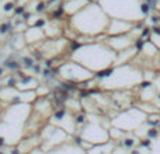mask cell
Listing matches in <instances>:
<instances>
[{
    "label": "cell",
    "instance_id": "obj_20",
    "mask_svg": "<svg viewBox=\"0 0 160 154\" xmlns=\"http://www.w3.org/2000/svg\"><path fill=\"white\" fill-rule=\"evenodd\" d=\"M159 69H160V59H159Z\"/></svg>",
    "mask_w": 160,
    "mask_h": 154
},
{
    "label": "cell",
    "instance_id": "obj_17",
    "mask_svg": "<svg viewBox=\"0 0 160 154\" xmlns=\"http://www.w3.org/2000/svg\"><path fill=\"white\" fill-rule=\"evenodd\" d=\"M3 72H4V70H3V67H0V77L3 76Z\"/></svg>",
    "mask_w": 160,
    "mask_h": 154
},
{
    "label": "cell",
    "instance_id": "obj_1",
    "mask_svg": "<svg viewBox=\"0 0 160 154\" xmlns=\"http://www.w3.org/2000/svg\"><path fill=\"white\" fill-rule=\"evenodd\" d=\"M69 59L82 65L94 75L115 66L117 52H114L104 41H94L79 45L69 53Z\"/></svg>",
    "mask_w": 160,
    "mask_h": 154
},
{
    "label": "cell",
    "instance_id": "obj_14",
    "mask_svg": "<svg viewBox=\"0 0 160 154\" xmlns=\"http://www.w3.org/2000/svg\"><path fill=\"white\" fill-rule=\"evenodd\" d=\"M111 154H129V152H128V150H125L122 146H117V144H115V147L112 149Z\"/></svg>",
    "mask_w": 160,
    "mask_h": 154
},
{
    "label": "cell",
    "instance_id": "obj_9",
    "mask_svg": "<svg viewBox=\"0 0 160 154\" xmlns=\"http://www.w3.org/2000/svg\"><path fill=\"white\" fill-rule=\"evenodd\" d=\"M138 24L125 21V20H117V18H110V24L107 27L105 35L107 36H117V35H125L129 34Z\"/></svg>",
    "mask_w": 160,
    "mask_h": 154
},
{
    "label": "cell",
    "instance_id": "obj_2",
    "mask_svg": "<svg viewBox=\"0 0 160 154\" xmlns=\"http://www.w3.org/2000/svg\"><path fill=\"white\" fill-rule=\"evenodd\" d=\"M96 81L97 85L105 91L115 93L133 90L143 83V69L133 62L118 65L96 75Z\"/></svg>",
    "mask_w": 160,
    "mask_h": 154
},
{
    "label": "cell",
    "instance_id": "obj_15",
    "mask_svg": "<svg viewBox=\"0 0 160 154\" xmlns=\"http://www.w3.org/2000/svg\"><path fill=\"white\" fill-rule=\"evenodd\" d=\"M14 7H16V4H14L13 2H11V3H6L4 7H3V11H4V13H11V11L16 10Z\"/></svg>",
    "mask_w": 160,
    "mask_h": 154
},
{
    "label": "cell",
    "instance_id": "obj_6",
    "mask_svg": "<svg viewBox=\"0 0 160 154\" xmlns=\"http://www.w3.org/2000/svg\"><path fill=\"white\" fill-rule=\"evenodd\" d=\"M110 128L105 126L104 122L100 119H87L84 125L80 128L79 130V136L83 139L84 142H87L91 146H102L111 142L110 139Z\"/></svg>",
    "mask_w": 160,
    "mask_h": 154
},
{
    "label": "cell",
    "instance_id": "obj_7",
    "mask_svg": "<svg viewBox=\"0 0 160 154\" xmlns=\"http://www.w3.org/2000/svg\"><path fill=\"white\" fill-rule=\"evenodd\" d=\"M56 73L62 81L69 83V84H86L96 77L94 73L83 67L82 65L73 62L72 59H68L66 62H63L56 69Z\"/></svg>",
    "mask_w": 160,
    "mask_h": 154
},
{
    "label": "cell",
    "instance_id": "obj_19",
    "mask_svg": "<svg viewBox=\"0 0 160 154\" xmlns=\"http://www.w3.org/2000/svg\"><path fill=\"white\" fill-rule=\"evenodd\" d=\"M90 2H94V3H98L100 0H90Z\"/></svg>",
    "mask_w": 160,
    "mask_h": 154
},
{
    "label": "cell",
    "instance_id": "obj_12",
    "mask_svg": "<svg viewBox=\"0 0 160 154\" xmlns=\"http://www.w3.org/2000/svg\"><path fill=\"white\" fill-rule=\"evenodd\" d=\"M148 35H149L148 39L160 51V28H158V27L148 28Z\"/></svg>",
    "mask_w": 160,
    "mask_h": 154
},
{
    "label": "cell",
    "instance_id": "obj_4",
    "mask_svg": "<svg viewBox=\"0 0 160 154\" xmlns=\"http://www.w3.org/2000/svg\"><path fill=\"white\" fill-rule=\"evenodd\" d=\"M143 2L145 0H100L98 4L110 18L139 24L145 18L142 10Z\"/></svg>",
    "mask_w": 160,
    "mask_h": 154
},
{
    "label": "cell",
    "instance_id": "obj_10",
    "mask_svg": "<svg viewBox=\"0 0 160 154\" xmlns=\"http://www.w3.org/2000/svg\"><path fill=\"white\" fill-rule=\"evenodd\" d=\"M24 38L27 45H41L47 39V35H45L44 28H39L37 25H28V28H25L24 31Z\"/></svg>",
    "mask_w": 160,
    "mask_h": 154
},
{
    "label": "cell",
    "instance_id": "obj_16",
    "mask_svg": "<svg viewBox=\"0 0 160 154\" xmlns=\"http://www.w3.org/2000/svg\"><path fill=\"white\" fill-rule=\"evenodd\" d=\"M155 8H156V11H159V13H160V0H158V2H156Z\"/></svg>",
    "mask_w": 160,
    "mask_h": 154
},
{
    "label": "cell",
    "instance_id": "obj_13",
    "mask_svg": "<svg viewBox=\"0 0 160 154\" xmlns=\"http://www.w3.org/2000/svg\"><path fill=\"white\" fill-rule=\"evenodd\" d=\"M153 84H155L156 87V91H158V98L155 99V102L153 104L156 105V107L160 109V73H158V76H156V79L153 80Z\"/></svg>",
    "mask_w": 160,
    "mask_h": 154
},
{
    "label": "cell",
    "instance_id": "obj_5",
    "mask_svg": "<svg viewBox=\"0 0 160 154\" xmlns=\"http://www.w3.org/2000/svg\"><path fill=\"white\" fill-rule=\"evenodd\" d=\"M111 121V126L121 129L125 133H135L142 125L146 123L148 113H145L139 107H131L118 112Z\"/></svg>",
    "mask_w": 160,
    "mask_h": 154
},
{
    "label": "cell",
    "instance_id": "obj_18",
    "mask_svg": "<svg viewBox=\"0 0 160 154\" xmlns=\"http://www.w3.org/2000/svg\"><path fill=\"white\" fill-rule=\"evenodd\" d=\"M38 2H44V3H47V2H51V0H38Z\"/></svg>",
    "mask_w": 160,
    "mask_h": 154
},
{
    "label": "cell",
    "instance_id": "obj_3",
    "mask_svg": "<svg viewBox=\"0 0 160 154\" xmlns=\"http://www.w3.org/2000/svg\"><path fill=\"white\" fill-rule=\"evenodd\" d=\"M110 24V17L100 7L98 3L91 2L78 14L69 18V28H72L78 35L96 38L97 41L105 39V31Z\"/></svg>",
    "mask_w": 160,
    "mask_h": 154
},
{
    "label": "cell",
    "instance_id": "obj_11",
    "mask_svg": "<svg viewBox=\"0 0 160 154\" xmlns=\"http://www.w3.org/2000/svg\"><path fill=\"white\" fill-rule=\"evenodd\" d=\"M90 0H63L62 3V10H63V14L70 17H73L75 14H78L80 10L86 7L87 4H90Z\"/></svg>",
    "mask_w": 160,
    "mask_h": 154
},
{
    "label": "cell",
    "instance_id": "obj_8",
    "mask_svg": "<svg viewBox=\"0 0 160 154\" xmlns=\"http://www.w3.org/2000/svg\"><path fill=\"white\" fill-rule=\"evenodd\" d=\"M69 133L65 132L63 129L55 126L52 123H48L45 130L42 129V150H55L59 146H63L66 140L69 139Z\"/></svg>",
    "mask_w": 160,
    "mask_h": 154
}]
</instances>
